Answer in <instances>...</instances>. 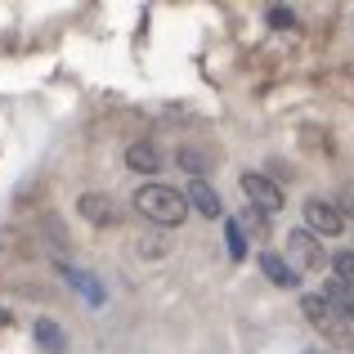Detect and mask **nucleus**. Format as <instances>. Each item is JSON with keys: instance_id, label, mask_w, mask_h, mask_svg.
<instances>
[{"instance_id": "1", "label": "nucleus", "mask_w": 354, "mask_h": 354, "mask_svg": "<svg viewBox=\"0 0 354 354\" xmlns=\"http://www.w3.org/2000/svg\"><path fill=\"white\" fill-rule=\"evenodd\" d=\"M135 211L144 220H153V225H162V229H175V225H184V216H189V202H184V193L171 189V184H139L135 189Z\"/></svg>"}, {"instance_id": "2", "label": "nucleus", "mask_w": 354, "mask_h": 354, "mask_svg": "<svg viewBox=\"0 0 354 354\" xmlns=\"http://www.w3.org/2000/svg\"><path fill=\"white\" fill-rule=\"evenodd\" d=\"M301 314L310 319V328H319L323 337H332V341H350L354 337V323L323 292H310V296H305V301H301Z\"/></svg>"}, {"instance_id": "3", "label": "nucleus", "mask_w": 354, "mask_h": 354, "mask_svg": "<svg viewBox=\"0 0 354 354\" xmlns=\"http://www.w3.org/2000/svg\"><path fill=\"white\" fill-rule=\"evenodd\" d=\"M287 265L292 269H323L328 265V256H323V242L310 234V229H292L287 234Z\"/></svg>"}, {"instance_id": "4", "label": "nucleus", "mask_w": 354, "mask_h": 354, "mask_svg": "<svg viewBox=\"0 0 354 354\" xmlns=\"http://www.w3.org/2000/svg\"><path fill=\"white\" fill-rule=\"evenodd\" d=\"M242 198L251 202V207H260L265 216H274V211H283V189H278L269 175H260V171H247L242 175Z\"/></svg>"}, {"instance_id": "5", "label": "nucleus", "mask_w": 354, "mask_h": 354, "mask_svg": "<svg viewBox=\"0 0 354 354\" xmlns=\"http://www.w3.org/2000/svg\"><path fill=\"white\" fill-rule=\"evenodd\" d=\"M305 229H310L314 238H337L341 229H346V216H341L332 202L310 198V202H305Z\"/></svg>"}, {"instance_id": "6", "label": "nucleus", "mask_w": 354, "mask_h": 354, "mask_svg": "<svg viewBox=\"0 0 354 354\" xmlns=\"http://www.w3.org/2000/svg\"><path fill=\"white\" fill-rule=\"evenodd\" d=\"M184 202H189L193 211H202V216H211V220L225 216V202H220V193L211 189L207 180H189V189H184Z\"/></svg>"}, {"instance_id": "7", "label": "nucleus", "mask_w": 354, "mask_h": 354, "mask_svg": "<svg viewBox=\"0 0 354 354\" xmlns=\"http://www.w3.org/2000/svg\"><path fill=\"white\" fill-rule=\"evenodd\" d=\"M77 211H81V220H86V225H95V229L117 225V211H113V202H108L104 193H86V198L77 202Z\"/></svg>"}, {"instance_id": "8", "label": "nucleus", "mask_w": 354, "mask_h": 354, "mask_svg": "<svg viewBox=\"0 0 354 354\" xmlns=\"http://www.w3.org/2000/svg\"><path fill=\"white\" fill-rule=\"evenodd\" d=\"M260 274H265L274 287H287V292H292V287L301 283V274H296V269L287 265V260L278 256V251H260Z\"/></svg>"}, {"instance_id": "9", "label": "nucleus", "mask_w": 354, "mask_h": 354, "mask_svg": "<svg viewBox=\"0 0 354 354\" xmlns=\"http://www.w3.org/2000/svg\"><path fill=\"white\" fill-rule=\"evenodd\" d=\"M32 341H36V350H45V354H63L68 350V337H63V328L54 319H36Z\"/></svg>"}, {"instance_id": "10", "label": "nucleus", "mask_w": 354, "mask_h": 354, "mask_svg": "<svg viewBox=\"0 0 354 354\" xmlns=\"http://www.w3.org/2000/svg\"><path fill=\"white\" fill-rule=\"evenodd\" d=\"M126 166H130V171H139V175H153V171H162V153H157L153 144L139 139V144L126 148Z\"/></svg>"}, {"instance_id": "11", "label": "nucleus", "mask_w": 354, "mask_h": 354, "mask_svg": "<svg viewBox=\"0 0 354 354\" xmlns=\"http://www.w3.org/2000/svg\"><path fill=\"white\" fill-rule=\"evenodd\" d=\"M323 296H328V301H332V305H337V310H341V314H346V319L354 323V292H350V287L328 283V287H323Z\"/></svg>"}, {"instance_id": "12", "label": "nucleus", "mask_w": 354, "mask_h": 354, "mask_svg": "<svg viewBox=\"0 0 354 354\" xmlns=\"http://www.w3.org/2000/svg\"><path fill=\"white\" fill-rule=\"evenodd\" d=\"M332 269H337V283L354 292V251H341V256L332 260Z\"/></svg>"}, {"instance_id": "13", "label": "nucleus", "mask_w": 354, "mask_h": 354, "mask_svg": "<svg viewBox=\"0 0 354 354\" xmlns=\"http://www.w3.org/2000/svg\"><path fill=\"white\" fill-rule=\"evenodd\" d=\"M225 242H229V256H234V260L247 256V238H242V225H238V220H229V225H225Z\"/></svg>"}, {"instance_id": "14", "label": "nucleus", "mask_w": 354, "mask_h": 354, "mask_svg": "<svg viewBox=\"0 0 354 354\" xmlns=\"http://www.w3.org/2000/svg\"><path fill=\"white\" fill-rule=\"evenodd\" d=\"M180 166H184V171H193V180H202V171H207V157H202L198 148H180Z\"/></svg>"}, {"instance_id": "15", "label": "nucleus", "mask_w": 354, "mask_h": 354, "mask_svg": "<svg viewBox=\"0 0 354 354\" xmlns=\"http://www.w3.org/2000/svg\"><path fill=\"white\" fill-rule=\"evenodd\" d=\"M265 18H269V27H278V32L296 27V14H292V9H283V5H269V9H265Z\"/></svg>"}, {"instance_id": "16", "label": "nucleus", "mask_w": 354, "mask_h": 354, "mask_svg": "<svg viewBox=\"0 0 354 354\" xmlns=\"http://www.w3.org/2000/svg\"><path fill=\"white\" fill-rule=\"evenodd\" d=\"M9 323H14V314H9V310H0V332H5Z\"/></svg>"}]
</instances>
